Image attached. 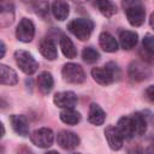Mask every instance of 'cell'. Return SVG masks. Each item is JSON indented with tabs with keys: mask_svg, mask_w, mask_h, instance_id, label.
<instances>
[{
	"mask_svg": "<svg viewBox=\"0 0 154 154\" xmlns=\"http://www.w3.org/2000/svg\"><path fill=\"white\" fill-rule=\"evenodd\" d=\"M128 75L129 77L135 81V82H141L147 79L150 76V69L142 61L134 60L130 63L129 69H128Z\"/></svg>",
	"mask_w": 154,
	"mask_h": 154,
	"instance_id": "7",
	"label": "cell"
},
{
	"mask_svg": "<svg viewBox=\"0 0 154 154\" xmlns=\"http://www.w3.org/2000/svg\"><path fill=\"white\" fill-rule=\"evenodd\" d=\"M53 102L55 106L60 108L69 109V108H73L75 105L77 103V96L73 91H61L54 95Z\"/></svg>",
	"mask_w": 154,
	"mask_h": 154,
	"instance_id": "9",
	"label": "cell"
},
{
	"mask_svg": "<svg viewBox=\"0 0 154 154\" xmlns=\"http://www.w3.org/2000/svg\"><path fill=\"white\" fill-rule=\"evenodd\" d=\"M67 29L78 40L85 41L90 37V35L93 32L94 23L90 19H87V18H77V19H72L67 24Z\"/></svg>",
	"mask_w": 154,
	"mask_h": 154,
	"instance_id": "2",
	"label": "cell"
},
{
	"mask_svg": "<svg viewBox=\"0 0 154 154\" xmlns=\"http://www.w3.org/2000/svg\"><path fill=\"white\" fill-rule=\"evenodd\" d=\"M10 123H11L12 129L14 130L16 134H18L23 137L29 135V124H28L26 118L24 116L13 114L10 117Z\"/></svg>",
	"mask_w": 154,
	"mask_h": 154,
	"instance_id": "13",
	"label": "cell"
},
{
	"mask_svg": "<svg viewBox=\"0 0 154 154\" xmlns=\"http://www.w3.org/2000/svg\"><path fill=\"white\" fill-rule=\"evenodd\" d=\"M53 85H54V81H53V77L49 72L47 71H43L38 75L37 77V87L38 89L41 90L42 94H48L51 93V90L53 89Z\"/></svg>",
	"mask_w": 154,
	"mask_h": 154,
	"instance_id": "19",
	"label": "cell"
},
{
	"mask_svg": "<svg viewBox=\"0 0 154 154\" xmlns=\"http://www.w3.org/2000/svg\"><path fill=\"white\" fill-rule=\"evenodd\" d=\"M146 96H147L152 102H154V85H149V87L146 89Z\"/></svg>",
	"mask_w": 154,
	"mask_h": 154,
	"instance_id": "31",
	"label": "cell"
},
{
	"mask_svg": "<svg viewBox=\"0 0 154 154\" xmlns=\"http://www.w3.org/2000/svg\"><path fill=\"white\" fill-rule=\"evenodd\" d=\"M138 54H140V57L142 58V60L144 63H147V64H154V53L153 52H148V51L141 48L140 52H138Z\"/></svg>",
	"mask_w": 154,
	"mask_h": 154,
	"instance_id": "29",
	"label": "cell"
},
{
	"mask_svg": "<svg viewBox=\"0 0 154 154\" xmlns=\"http://www.w3.org/2000/svg\"><path fill=\"white\" fill-rule=\"evenodd\" d=\"M52 13H53L55 19L65 20L70 13L69 4L65 1H54L52 4Z\"/></svg>",
	"mask_w": 154,
	"mask_h": 154,
	"instance_id": "21",
	"label": "cell"
},
{
	"mask_svg": "<svg viewBox=\"0 0 154 154\" xmlns=\"http://www.w3.org/2000/svg\"><path fill=\"white\" fill-rule=\"evenodd\" d=\"M91 77L96 83L101 85H108L120 77V70L117 64L111 61L107 63L105 66L94 67L91 70Z\"/></svg>",
	"mask_w": 154,
	"mask_h": 154,
	"instance_id": "1",
	"label": "cell"
},
{
	"mask_svg": "<svg viewBox=\"0 0 154 154\" xmlns=\"http://www.w3.org/2000/svg\"><path fill=\"white\" fill-rule=\"evenodd\" d=\"M18 82V77L14 70L8 67L7 65H0V83L6 85H14Z\"/></svg>",
	"mask_w": 154,
	"mask_h": 154,
	"instance_id": "18",
	"label": "cell"
},
{
	"mask_svg": "<svg viewBox=\"0 0 154 154\" xmlns=\"http://www.w3.org/2000/svg\"><path fill=\"white\" fill-rule=\"evenodd\" d=\"M142 48L146 49V51H148V52H153V53H154V37H153L150 34H147V35L143 37Z\"/></svg>",
	"mask_w": 154,
	"mask_h": 154,
	"instance_id": "28",
	"label": "cell"
},
{
	"mask_svg": "<svg viewBox=\"0 0 154 154\" xmlns=\"http://www.w3.org/2000/svg\"><path fill=\"white\" fill-rule=\"evenodd\" d=\"M105 137L107 140V143L111 149L113 150H119L123 147V141L124 137L122 136L120 131L118 130V128L114 126H108L105 130Z\"/></svg>",
	"mask_w": 154,
	"mask_h": 154,
	"instance_id": "11",
	"label": "cell"
},
{
	"mask_svg": "<svg viewBox=\"0 0 154 154\" xmlns=\"http://www.w3.org/2000/svg\"><path fill=\"white\" fill-rule=\"evenodd\" d=\"M99 43L100 47L108 53H113L118 51V42L114 38V36L112 34H109L108 31H102L99 36Z\"/></svg>",
	"mask_w": 154,
	"mask_h": 154,
	"instance_id": "14",
	"label": "cell"
},
{
	"mask_svg": "<svg viewBox=\"0 0 154 154\" xmlns=\"http://www.w3.org/2000/svg\"><path fill=\"white\" fill-rule=\"evenodd\" d=\"M147 154H154V150H153V149L150 148V149H149V150L147 152Z\"/></svg>",
	"mask_w": 154,
	"mask_h": 154,
	"instance_id": "38",
	"label": "cell"
},
{
	"mask_svg": "<svg viewBox=\"0 0 154 154\" xmlns=\"http://www.w3.org/2000/svg\"><path fill=\"white\" fill-rule=\"evenodd\" d=\"M16 154H34V153H32V152H31V149H30V148H28L26 146H20V147H18V148H17Z\"/></svg>",
	"mask_w": 154,
	"mask_h": 154,
	"instance_id": "30",
	"label": "cell"
},
{
	"mask_svg": "<svg viewBox=\"0 0 154 154\" xmlns=\"http://www.w3.org/2000/svg\"><path fill=\"white\" fill-rule=\"evenodd\" d=\"M118 130L120 131L122 136L126 140H131L136 134V126L132 117H122L118 120Z\"/></svg>",
	"mask_w": 154,
	"mask_h": 154,
	"instance_id": "12",
	"label": "cell"
},
{
	"mask_svg": "<svg viewBox=\"0 0 154 154\" xmlns=\"http://www.w3.org/2000/svg\"><path fill=\"white\" fill-rule=\"evenodd\" d=\"M123 6L125 8V13L129 23L132 26H141L146 18L144 7L137 1H125L123 2Z\"/></svg>",
	"mask_w": 154,
	"mask_h": 154,
	"instance_id": "3",
	"label": "cell"
},
{
	"mask_svg": "<svg viewBox=\"0 0 154 154\" xmlns=\"http://www.w3.org/2000/svg\"><path fill=\"white\" fill-rule=\"evenodd\" d=\"M132 119L135 122V126H136V134L137 135H143L146 131H147V120H146V116H143L142 113L140 112H136L134 113L132 116Z\"/></svg>",
	"mask_w": 154,
	"mask_h": 154,
	"instance_id": "25",
	"label": "cell"
},
{
	"mask_svg": "<svg viewBox=\"0 0 154 154\" xmlns=\"http://www.w3.org/2000/svg\"><path fill=\"white\" fill-rule=\"evenodd\" d=\"M38 49L41 52V54L48 59V60H54L58 55V52H57V47L53 42L52 38H43L41 40L40 45H38Z\"/></svg>",
	"mask_w": 154,
	"mask_h": 154,
	"instance_id": "16",
	"label": "cell"
},
{
	"mask_svg": "<svg viewBox=\"0 0 154 154\" xmlns=\"http://www.w3.org/2000/svg\"><path fill=\"white\" fill-rule=\"evenodd\" d=\"M45 154H59V153H57L55 150H51V152H47V153H45Z\"/></svg>",
	"mask_w": 154,
	"mask_h": 154,
	"instance_id": "37",
	"label": "cell"
},
{
	"mask_svg": "<svg viewBox=\"0 0 154 154\" xmlns=\"http://www.w3.org/2000/svg\"><path fill=\"white\" fill-rule=\"evenodd\" d=\"M35 35V25L28 18H22L16 29V36L22 42H30Z\"/></svg>",
	"mask_w": 154,
	"mask_h": 154,
	"instance_id": "8",
	"label": "cell"
},
{
	"mask_svg": "<svg viewBox=\"0 0 154 154\" xmlns=\"http://www.w3.org/2000/svg\"><path fill=\"white\" fill-rule=\"evenodd\" d=\"M149 24H150V26L154 29V12L150 14V18H149Z\"/></svg>",
	"mask_w": 154,
	"mask_h": 154,
	"instance_id": "34",
	"label": "cell"
},
{
	"mask_svg": "<svg viewBox=\"0 0 154 154\" xmlns=\"http://www.w3.org/2000/svg\"><path fill=\"white\" fill-rule=\"evenodd\" d=\"M60 119H61V122H64L67 125H76L81 120V114L77 111H75L73 108L63 109L60 112Z\"/></svg>",
	"mask_w": 154,
	"mask_h": 154,
	"instance_id": "23",
	"label": "cell"
},
{
	"mask_svg": "<svg viewBox=\"0 0 154 154\" xmlns=\"http://www.w3.org/2000/svg\"><path fill=\"white\" fill-rule=\"evenodd\" d=\"M5 51H6V47H5V43L1 41V54H0V58H4L5 55Z\"/></svg>",
	"mask_w": 154,
	"mask_h": 154,
	"instance_id": "33",
	"label": "cell"
},
{
	"mask_svg": "<svg viewBox=\"0 0 154 154\" xmlns=\"http://www.w3.org/2000/svg\"><path fill=\"white\" fill-rule=\"evenodd\" d=\"M95 6L99 8V11L107 18H111L116 12H117V7L113 2L111 1H107V0H103V1H96L95 2Z\"/></svg>",
	"mask_w": 154,
	"mask_h": 154,
	"instance_id": "24",
	"label": "cell"
},
{
	"mask_svg": "<svg viewBox=\"0 0 154 154\" xmlns=\"http://www.w3.org/2000/svg\"><path fill=\"white\" fill-rule=\"evenodd\" d=\"M150 148L154 150V134H153L152 137H150Z\"/></svg>",
	"mask_w": 154,
	"mask_h": 154,
	"instance_id": "35",
	"label": "cell"
},
{
	"mask_svg": "<svg viewBox=\"0 0 154 154\" xmlns=\"http://www.w3.org/2000/svg\"><path fill=\"white\" fill-rule=\"evenodd\" d=\"M119 41H120V46L124 49H132L138 41V35L135 31H130V30H124L120 32L119 35Z\"/></svg>",
	"mask_w": 154,
	"mask_h": 154,
	"instance_id": "17",
	"label": "cell"
},
{
	"mask_svg": "<svg viewBox=\"0 0 154 154\" xmlns=\"http://www.w3.org/2000/svg\"><path fill=\"white\" fill-rule=\"evenodd\" d=\"M73 154H79V153H73Z\"/></svg>",
	"mask_w": 154,
	"mask_h": 154,
	"instance_id": "39",
	"label": "cell"
},
{
	"mask_svg": "<svg viewBox=\"0 0 154 154\" xmlns=\"http://www.w3.org/2000/svg\"><path fill=\"white\" fill-rule=\"evenodd\" d=\"M63 77L67 83L72 84H81L85 81V72L83 67L75 63H67L63 66L61 70Z\"/></svg>",
	"mask_w": 154,
	"mask_h": 154,
	"instance_id": "5",
	"label": "cell"
},
{
	"mask_svg": "<svg viewBox=\"0 0 154 154\" xmlns=\"http://www.w3.org/2000/svg\"><path fill=\"white\" fill-rule=\"evenodd\" d=\"M58 144L64 149H73L79 144V137L71 131L63 130L57 136Z\"/></svg>",
	"mask_w": 154,
	"mask_h": 154,
	"instance_id": "10",
	"label": "cell"
},
{
	"mask_svg": "<svg viewBox=\"0 0 154 154\" xmlns=\"http://www.w3.org/2000/svg\"><path fill=\"white\" fill-rule=\"evenodd\" d=\"M0 126H1V137H2V136L5 135V128H4V124H2V123L0 124Z\"/></svg>",
	"mask_w": 154,
	"mask_h": 154,
	"instance_id": "36",
	"label": "cell"
},
{
	"mask_svg": "<svg viewBox=\"0 0 154 154\" xmlns=\"http://www.w3.org/2000/svg\"><path fill=\"white\" fill-rule=\"evenodd\" d=\"M14 18V7L12 2L0 4V25L8 26Z\"/></svg>",
	"mask_w": 154,
	"mask_h": 154,
	"instance_id": "15",
	"label": "cell"
},
{
	"mask_svg": "<svg viewBox=\"0 0 154 154\" xmlns=\"http://www.w3.org/2000/svg\"><path fill=\"white\" fill-rule=\"evenodd\" d=\"M129 154H143V150L140 147H134L129 149Z\"/></svg>",
	"mask_w": 154,
	"mask_h": 154,
	"instance_id": "32",
	"label": "cell"
},
{
	"mask_svg": "<svg viewBox=\"0 0 154 154\" xmlns=\"http://www.w3.org/2000/svg\"><path fill=\"white\" fill-rule=\"evenodd\" d=\"M106 114L103 112V109L96 105V103H91L89 107V113H88V120L94 124V125H101L105 122Z\"/></svg>",
	"mask_w": 154,
	"mask_h": 154,
	"instance_id": "20",
	"label": "cell"
},
{
	"mask_svg": "<svg viewBox=\"0 0 154 154\" xmlns=\"http://www.w3.org/2000/svg\"><path fill=\"white\" fill-rule=\"evenodd\" d=\"M14 60L18 67L26 75H32L38 67V63L35 60V58L29 52L23 49L14 52Z\"/></svg>",
	"mask_w": 154,
	"mask_h": 154,
	"instance_id": "4",
	"label": "cell"
},
{
	"mask_svg": "<svg viewBox=\"0 0 154 154\" xmlns=\"http://www.w3.org/2000/svg\"><path fill=\"white\" fill-rule=\"evenodd\" d=\"M30 140L35 146L40 148H48L53 144L54 134L48 128H41V129L35 130L30 135Z\"/></svg>",
	"mask_w": 154,
	"mask_h": 154,
	"instance_id": "6",
	"label": "cell"
},
{
	"mask_svg": "<svg viewBox=\"0 0 154 154\" xmlns=\"http://www.w3.org/2000/svg\"><path fill=\"white\" fill-rule=\"evenodd\" d=\"M60 48H61L63 54L66 58H69V59L76 58V55H77L76 47H75L73 42L71 41V38L67 37L66 35H61V37H60Z\"/></svg>",
	"mask_w": 154,
	"mask_h": 154,
	"instance_id": "22",
	"label": "cell"
},
{
	"mask_svg": "<svg viewBox=\"0 0 154 154\" xmlns=\"http://www.w3.org/2000/svg\"><path fill=\"white\" fill-rule=\"evenodd\" d=\"M49 8V5H48V2H46V1H38V2H35L34 4V10H35V12L40 16V17H42V18H47V16H48V10Z\"/></svg>",
	"mask_w": 154,
	"mask_h": 154,
	"instance_id": "27",
	"label": "cell"
},
{
	"mask_svg": "<svg viewBox=\"0 0 154 154\" xmlns=\"http://www.w3.org/2000/svg\"><path fill=\"white\" fill-rule=\"evenodd\" d=\"M82 58H83V60L85 63L93 64V63H96L99 60L100 54H99V52L95 48H93V47H85L83 49V52H82Z\"/></svg>",
	"mask_w": 154,
	"mask_h": 154,
	"instance_id": "26",
	"label": "cell"
}]
</instances>
